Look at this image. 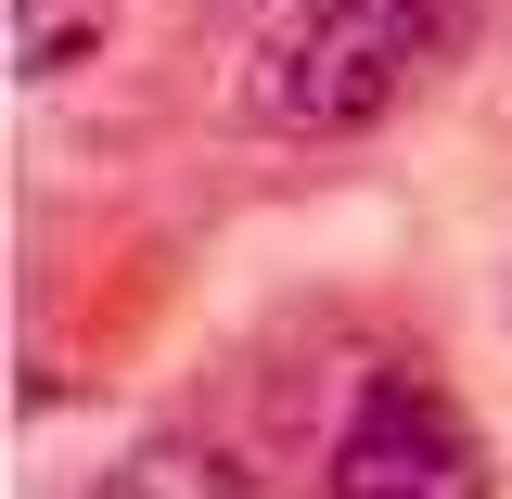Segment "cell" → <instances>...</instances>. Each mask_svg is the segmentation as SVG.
Returning <instances> with one entry per match:
<instances>
[{
	"label": "cell",
	"mask_w": 512,
	"mask_h": 499,
	"mask_svg": "<svg viewBox=\"0 0 512 499\" xmlns=\"http://www.w3.org/2000/svg\"><path fill=\"white\" fill-rule=\"evenodd\" d=\"M461 39H474V0H269L244 39V116L295 141L372 128Z\"/></svg>",
	"instance_id": "6da1fadb"
},
{
	"label": "cell",
	"mask_w": 512,
	"mask_h": 499,
	"mask_svg": "<svg viewBox=\"0 0 512 499\" xmlns=\"http://www.w3.org/2000/svg\"><path fill=\"white\" fill-rule=\"evenodd\" d=\"M320 487L333 499H487V436H474V410L423 372H372L346 397V423H333V461H320Z\"/></svg>",
	"instance_id": "7a4b0ae2"
},
{
	"label": "cell",
	"mask_w": 512,
	"mask_h": 499,
	"mask_svg": "<svg viewBox=\"0 0 512 499\" xmlns=\"http://www.w3.org/2000/svg\"><path fill=\"white\" fill-rule=\"evenodd\" d=\"M90 499H269V487H256L244 461H218V448H180V436H167V448H128Z\"/></svg>",
	"instance_id": "3957f363"
},
{
	"label": "cell",
	"mask_w": 512,
	"mask_h": 499,
	"mask_svg": "<svg viewBox=\"0 0 512 499\" xmlns=\"http://www.w3.org/2000/svg\"><path fill=\"white\" fill-rule=\"evenodd\" d=\"M116 39V0H13V64L26 77H77Z\"/></svg>",
	"instance_id": "277c9868"
}]
</instances>
